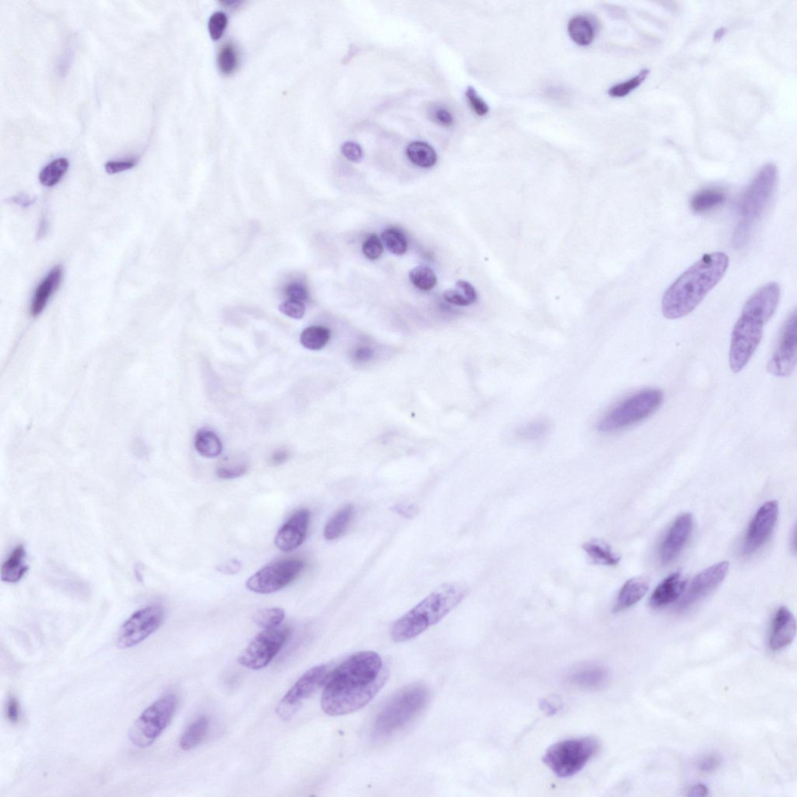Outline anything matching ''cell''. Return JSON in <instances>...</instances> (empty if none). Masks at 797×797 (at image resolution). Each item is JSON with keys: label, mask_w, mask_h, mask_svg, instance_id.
Returning <instances> with one entry per match:
<instances>
[{"label": "cell", "mask_w": 797, "mask_h": 797, "mask_svg": "<svg viewBox=\"0 0 797 797\" xmlns=\"http://www.w3.org/2000/svg\"><path fill=\"white\" fill-rule=\"evenodd\" d=\"M568 35L573 41L581 46L590 45L595 37V30L591 21L584 16L578 15L571 19L568 26Z\"/></svg>", "instance_id": "f1b7e54d"}, {"label": "cell", "mask_w": 797, "mask_h": 797, "mask_svg": "<svg viewBox=\"0 0 797 797\" xmlns=\"http://www.w3.org/2000/svg\"><path fill=\"white\" fill-rule=\"evenodd\" d=\"M6 716L8 721L12 724L18 723L21 718V705L17 698L13 696L7 699L6 705Z\"/></svg>", "instance_id": "681fc988"}, {"label": "cell", "mask_w": 797, "mask_h": 797, "mask_svg": "<svg viewBox=\"0 0 797 797\" xmlns=\"http://www.w3.org/2000/svg\"><path fill=\"white\" fill-rule=\"evenodd\" d=\"M69 160L65 158H60L53 160L48 164L39 174V181L43 186L52 187L62 180L68 170Z\"/></svg>", "instance_id": "836d02e7"}, {"label": "cell", "mask_w": 797, "mask_h": 797, "mask_svg": "<svg viewBox=\"0 0 797 797\" xmlns=\"http://www.w3.org/2000/svg\"><path fill=\"white\" fill-rule=\"evenodd\" d=\"M279 309L290 318L301 319L304 315L305 306L302 302L288 299L280 305Z\"/></svg>", "instance_id": "7bdbcfd3"}, {"label": "cell", "mask_w": 797, "mask_h": 797, "mask_svg": "<svg viewBox=\"0 0 797 797\" xmlns=\"http://www.w3.org/2000/svg\"><path fill=\"white\" fill-rule=\"evenodd\" d=\"M729 568L728 561H721L698 574L684 589L678 610L689 609L715 590L725 579Z\"/></svg>", "instance_id": "9a60e30c"}, {"label": "cell", "mask_w": 797, "mask_h": 797, "mask_svg": "<svg viewBox=\"0 0 797 797\" xmlns=\"http://www.w3.org/2000/svg\"><path fill=\"white\" fill-rule=\"evenodd\" d=\"M285 292L289 299L302 302L307 301L309 296L307 287L301 283H297V282L288 285Z\"/></svg>", "instance_id": "c3c4849f"}, {"label": "cell", "mask_w": 797, "mask_h": 797, "mask_svg": "<svg viewBox=\"0 0 797 797\" xmlns=\"http://www.w3.org/2000/svg\"><path fill=\"white\" fill-rule=\"evenodd\" d=\"M729 257L722 252L705 254L676 280L662 299L667 319L687 317L722 280L729 267Z\"/></svg>", "instance_id": "7a4b0ae2"}, {"label": "cell", "mask_w": 797, "mask_h": 797, "mask_svg": "<svg viewBox=\"0 0 797 797\" xmlns=\"http://www.w3.org/2000/svg\"><path fill=\"white\" fill-rule=\"evenodd\" d=\"M285 617V611L280 608H265L257 611L253 622L264 630L273 629L281 625Z\"/></svg>", "instance_id": "e575fe53"}, {"label": "cell", "mask_w": 797, "mask_h": 797, "mask_svg": "<svg viewBox=\"0 0 797 797\" xmlns=\"http://www.w3.org/2000/svg\"><path fill=\"white\" fill-rule=\"evenodd\" d=\"M382 238L386 248L394 255H402L407 251V239L402 233L396 229L385 230Z\"/></svg>", "instance_id": "8d00e7d4"}, {"label": "cell", "mask_w": 797, "mask_h": 797, "mask_svg": "<svg viewBox=\"0 0 797 797\" xmlns=\"http://www.w3.org/2000/svg\"><path fill=\"white\" fill-rule=\"evenodd\" d=\"M310 512L307 510L297 511L282 527L275 537L277 549L291 552L304 542L309 527Z\"/></svg>", "instance_id": "ac0fdd59"}, {"label": "cell", "mask_w": 797, "mask_h": 797, "mask_svg": "<svg viewBox=\"0 0 797 797\" xmlns=\"http://www.w3.org/2000/svg\"><path fill=\"white\" fill-rule=\"evenodd\" d=\"M392 510L394 512H396V513L400 515V516H402V517H404L405 518H407V519L413 518L414 517L416 516V515L418 513V512H419V511H418V510H418V507L415 505H412V504L397 505L395 506H393Z\"/></svg>", "instance_id": "f5cc1de1"}, {"label": "cell", "mask_w": 797, "mask_h": 797, "mask_svg": "<svg viewBox=\"0 0 797 797\" xmlns=\"http://www.w3.org/2000/svg\"><path fill=\"white\" fill-rule=\"evenodd\" d=\"M289 635V627L285 625L264 630L239 655L238 664L251 670L263 669L279 654Z\"/></svg>", "instance_id": "30bf717a"}, {"label": "cell", "mask_w": 797, "mask_h": 797, "mask_svg": "<svg viewBox=\"0 0 797 797\" xmlns=\"http://www.w3.org/2000/svg\"><path fill=\"white\" fill-rule=\"evenodd\" d=\"M407 155L410 162L422 167H431L437 162L436 152L429 144L422 141L410 143Z\"/></svg>", "instance_id": "1f68e13d"}, {"label": "cell", "mask_w": 797, "mask_h": 797, "mask_svg": "<svg viewBox=\"0 0 797 797\" xmlns=\"http://www.w3.org/2000/svg\"><path fill=\"white\" fill-rule=\"evenodd\" d=\"M12 201L16 204H18L23 207H28L34 203L33 199L26 195L15 197L12 199Z\"/></svg>", "instance_id": "6f0895ef"}, {"label": "cell", "mask_w": 797, "mask_h": 797, "mask_svg": "<svg viewBox=\"0 0 797 797\" xmlns=\"http://www.w3.org/2000/svg\"><path fill=\"white\" fill-rule=\"evenodd\" d=\"M164 618V608L159 605L148 606L135 612L120 627L117 647L127 649L139 645L159 629Z\"/></svg>", "instance_id": "7c38bea8"}, {"label": "cell", "mask_w": 797, "mask_h": 797, "mask_svg": "<svg viewBox=\"0 0 797 797\" xmlns=\"http://www.w3.org/2000/svg\"><path fill=\"white\" fill-rule=\"evenodd\" d=\"M304 568L300 559H285L269 564L248 579L246 587L253 593L269 594L292 583Z\"/></svg>", "instance_id": "8fae6325"}, {"label": "cell", "mask_w": 797, "mask_h": 797, "mask_svg": "<svg viewBox=\"0 0 797 797\" xmlns=\"http://www.w3.org/2000/svg\"><path fill=\"white\" fill-rule=\"evenodd\" d=\"M409 276L413 285L422 291H430L437 285L436 275L431 268L425 265H419L410 270Z\"/></svg>", "instance_id": "d590c367"}, {"label": "cell", "mask_w": 797, "mask_h": 797, "mask_svg": "<svg viewBox=\"0 0 797 797\" xmlns=\"http://www.w3.org/2000/svg\"><path fill=\"white\" fill-rule=\"evenodd\" d=\"M177 705L176 696L169 694L148 707L128 732L131 742L140 748H146L154 744L172 721Z\"/></svg>", "instance_id": "9c48e42d"}, {"label": "cell", "mask_w": 797, "mask_h": 797, "mask_svg": "<svg viewBox=\"0 0 797 797\" xmlns=\"http://www.w3.org/2000/svg\"><path fill=\"white\" fill-rule=\"evenodd\" d=\"M362 251L369 260H375L380 258L383 253V246L380 238L374 234L369 236L362 246Z\"/></svg>", "instance_id": "b9f144b4"}, {"label": "cell", "mask_w": 797, "mask_h": 797, "mask_svg": "<svg viewBox=\"0 0 797 797\" xmlns=\"http://www.w3.org/2000/svg\"><path fill=\"white\" fill-rule=\"evenodd\" d=\"M329 671L328 665L321 664L305 672L277 706L279 718L285 721L291 720L304 701L323 686Z\"/></svg>", "instance_id": "4fadbf2b"}, {"label": "cell", "mask_w": 797, "mask_h": 797, "mask_svg": "<svg viewBox=\"0 0 797 797\" xmlns=\"http://www.w3.org/2000/svg\"><path fill=\"white\" fill-rule=\"evenodd\" d=\"M797 361V323L794 310L781 330L776 348L767 364L768 372L785 378L794 371Z\"/></svg>", "instance_id": "5bb4252c"}, {"label": "cell", "mask_w": 797, "mask_h": 797, "mask_svg": "<svg viewBox=\"0 0 797 797\" xmlns=\"http://www.w3.org/2000/svg\"><path fill=\"white\" fill-rule=\"evenodd\" d=\"M599 747L598 740L592 737L562 740L547 749L543 761L558 777L569 778L583 769Z\"/></svg>", "instance_id": "ba28073f"}, {"label": "cell", "mask_w": 797, "mask_h": 797, "mask_svg": "<svg viewBox=\"0 0 797 797\" xmlns=\"http://www.w3.org/2000/svg\"><path fill=\"white\" fill-rule=\"evenodd\" d=\"M45 229H46V224H45V221L44 220V221H42L41 225H40L39 234L38 235L42 236V235L45 234Z\"/></svg>", "instance_id": "94428289"}, {"label": "cell", "mask_w": 797, "mask_h": 797, "mask_svg": "<svg viewBox=\"0 0 797 797\" xmlns=\"http://www.w3.org/2000/svg\"><path fill=\"white\" fill-rule=\"evenodd\" d=\"M228 26V18L222 12L214 13L209 21V32H210L211 37L216 41L219 40L224 35L225 30Z\"/></svg>", "instance_id": "60d3db41"}, {"label": "cell", "mask_w": 797, "mask_h": 797, "mask_svg": "<svg viewBox=\"0 0 797 797\" xmlns=\"http://www.w3.org/2000/svg\"><path fill=\"white\" fill-rule=\"evenodd\" d=\"M722 763V759L720 756L716 754L706 755L703 759H700L698 762V768L699 771L710 774L715 770L718 769Z\"/></svg>", "instance_id": "f907efd6"}, {"label": "cell", "mask_w": 797, "mask_h": 797, "mask_svg": "<svg viewBox=\"0 0 797 797\" xmlns=\"http://www.w3.org/2000/svg\"><path fill=\"white\" fill-rule=\"evenodd\" d=\"M466 98L471 104L473 110L480 116H485L488 114L489 107L484 100L478 94L474 88L469 87L466 92Z\"/></svg>", "instance_id": "f6af8a7d"}, {"label": "cell", "mask_w": 797, "mask_h": 797, "mask_svg": "<svg viewBox=\"0 0 797 797\" xmlns=\"http://www.w3.org/2000/svg\"><path fill=\"white\" fill-rule=\"evenodd\" d=\"M608 672L599 666L588 665L577 668L570 674L568 681L573 686L584 689H597L605 686Z\"/></svg>", "instance_id": "7402d4cb"}, {"label": "cell", "mask_w": 797, "mask_h": 797, "mask_svg": "<svg viewBox=\"0 0 797 797\" xmlns=\"http://www.w3.org/2000/svg\"><path fill=\"white\" fill-rule=\"evenodd\" d=\"M583 549L595 565L613 566L621 561L611 546L599 539H590L583 545Z\"/></svg>", "instance_id": "484cf974"}, {"label": "cell", "mask_w": 797, "mask_h": 797, "mask_svg": "<svg viewBox=\"0 0 797 797\" xmlns=\"http://www.w3.org/2000/svg\"><path fill=\"white\" fill-rule=\"evenodd\" d=\"M429 691L421 683L407 686L394 695L378 713L373 727L376 737H385L404 728L424 708Z\"/></svg>", "instance_id": "8992f818"}, {"label": "cell", "mask_w": 797, "mask_h": 797, "mask_svg": "<svg viewBox=\"0 0 797 797\" xmlns=\"http://www.w3.org/2000/svg\"><path fill=\"white\" fill-rule=\"evenodd\" d=\"M372 356H373L372 351L370 350L369 348H360L356 351V354H354V356H356V358L358 361L368 360L370 358L372 357Z\"/></svg>", "instance_id": "680465c9"}, {"label": "cell", "mask_w": 797, "mask_h": 797, "mask_svg": "<svg viewBox=\"0 0 797 797\" xmlns=\"http://www.w3.org/2000/svg\"><path fill=\"white\" fill-rule=\"evenodd\" d=\"M248 471L246 463H238L221 466L216 471V475L221 479H234L243 476Z\"/></svg>", "instance_id": "ee69618b"}, {"label": "cell", "mask_w": 797, "mask_h": 797, "mask_svg": "<svg viewBox=\"0 0 797 797\" xmlns=\"http://www.w3.org/2000/svg\"><path fill=\"white\" fill-rule=\"evenodd\" d=\"M708 794V788L707 786L702 784H698L692 787L689 791V796L692 797H703Z\"/></svg>", "instance_id": "9f6ffc18"}, {"label": "cell", "mask_w": 797, "mask_h": 797, "mask_svg": "<svg viewBox=\"0 0 797 797\" xmlns=\"http://www.w3.org/2000/svg\"><path fill=\"white\" fill-rule=\"evenodd\" d=\"M136 163H138V160L135 158L110 160L104 165V168L109 174H116L130 170L136 166Z\"/></svg>", "instance_id": "bcb514c9"}, {"label": "cell", "mask_w": 797, "mask_h": 797, "mask_svg": "<svg viewBox=\"0 0 797 797\" xmlns=\"http://www.w3.org/2000/svg\"><path fill=\"white\" fill-rule=\"evenodd\" d=\"M388 674L382 657L375 652L352 654L328 672L323 684L321 710L331 716L360 710L383 688Z\"/></svg>", "instance_id": "6da1fadb"}, {"label": "cell", "mask_w": 797, "mask_h": 797, "mask_svg": "<svg viewBox=\"0 0 797 797\" xmlns=\"http://www.w3.org/2000/svg\"><path fill=\"white\" fill-rule=\"evenodd\" d=\"M28 570L26 563V550L23 544L18 545L3 564L1 579L8 583H17L26 576Z\"/></svg>", "instance_id": "cb8c5ba5"}, {"label": "cell", "mask_w": 797, "mask_h": 797, "mask_svg": "<svg viewBox=\"0 0 797 797\" xmlns=\"http://www.w3.org/2000/svg\"><path fill=\"white\" fill-rule=\"evenodd\" d=\"M331 336L330 330L324 326H313L304 329L300 341L303 347L311 351L323 349Z\"/></svg>", "instance_id": "d6a6232c"}, {"label": "cell", "mask_w": 797, "mask_h": 797, "mask_svg": "<svg viewBox=\"0 0 797 797\" xmlns=\"http://www.w3.org/2000/svg\"><path fill=\"white\" fill-rule=\"evenodd\" d=\"M776 282L764 285L749 297L732 329L729 353L732 372H742L762 341L764 326L774 317L780 299Z\"/></svg>", "instance_id": "3957f363"}, {"label": "cell", "mask_w": 797, "mask_h": 797, "mask_svg": "<svg viewBox=\"0 0 797 797\" xmlns=\"http://www.w3.org/2000/svg\"><path fill=\"white\" fill-rule=\"evenodd\" d=\"M796 634V622L792 612L786 607L780 608L772 622L769 638L771 650L779 651L790 646Z\"/></svg>", "instance_id": "d6986e66"}, {"label": "cell", "mask_w": 797, "mask_h": 797, "mask_svg": "<svg viewBox=\"0 0 797 797\" xmlns=\"http://www.w3.org/2000/svg\"><path fill=\"white\" fill-rule=\"evenodd\" d=\"M62 279V269L60 265L54 268L37 287L31 304V314L38 317L41 314L57 291Z\"/></svg>", "instance_id": "44dd1931"}, {"label": "cell", "mask_w": 797, "mask_h": 797, "mask_svg": "<svg viewBox=\"0 0 797 797\" xmlns=\"http://www.w3.org/2000/svg\"><path fill=\"white\" fill-rule=\"evenodd\" d=\"M341 152L343 156L352 163H360L363 158V150L357 143L346 142L342 145Z\"/></svg>", "instance_id": "7dc6e473"}, {"label": "cell", "mask_w": 797, "mask_h": 797, "mask_svg": "<svg viewBox=\"0 0 797 797\" xmlns=\"http://www.w3.org/2000/svg\"><path fill=\"white\" fill-rule=\"evenodd\" d=\"M195 448L201 456L215 458L222 453L223 446L221 439L214 432L201 429L196 434Z\"/></svg>", "instance_id": "4dcf8cb0"}, {"label": "cell", "mask_w": 797, "mask_h": 797, "mask_svg": "<svg viewBox=\"0 0 797 797\" xmlns=\"http://www.w3.org/2000/svg\"><path fill=\"white\" fill-rule=\"evenodd\" d=\"M468 587L462 583H446L418 603L394 624L392 638L397 642L412 640L439 623L465 599Z\"/></svg>", "instance_id": "277c9868"}, {"label": "cell", "mask_w": 797, "mask_h": 797, "mask_svg": "<svg viewBox=\"0 0 797 797\" xmlns=\"http://www.w3.org/2000/svg\"><path fill=\"white\" fill-rule=\"evenodd\" d=\"M217 64L223 75H230L235 72L238 66V55L236 48L230 44L223 46L217 57Z\"/></svg>", "instance_id": "74e56055"}, {"label": "cell", "mask_w": 797, "mask_h": 797, "mask_svg": "<svg viewBox=\"0 0 797 797\" xmlns=\"http://www.w3.org/2000/svg\"><path fill=\"white\" fill-rule=\"evenodd\" d=\"M354 516V506L347 505L338 511L329 520L324 529V537L328 541H334L343 536L348 530Z\"/></svg>", "instance_id": "4316f807"}, {"label": "cell", "mask_w": 797, "mask_h": 797, "mask_svg": "<svg viewBox=\"0 0 797 797\" xmlns=\"http://www.w3.org/2000/svg\"><path fill=\"white\" fill-rule=\"evenodd\" d=\"M241 567H243V565H241V563L238 560L232 559L216 566V569L222 574L232 576L239 573Z\"/></svg>", "instance_id": "816d5d0a"}, {"label": "cell", "mask_w": 797, "mask_h": 797, "mask_svg": "<svg viewBox=\"0 0 797 797\" xmlns=\"http://www.w3.org/2000/svg\"><path fill=\"white\" fill-rule=\"evenodd\" d=\"M779 517V503L769 501L756 512L747 531L743 553L751 555L762 549L774 532Z\"/></svg>", "instance_id": "2e32d148"}, {"label": "cell", "mask_w": 797, "mask_h": 797, "mask_svg": "<svg viewBox=\"0 0 797 797\" xmlns=\"http://www.w3.org/2000/svg\"><path fill=\"white\" fill-rule=\"evenodd\" d=\"M549 430V424L545 421H535L522 427L518 436L527 440H535L545 436Z\"/></svg>", "instance_id": "ab89813d"}, {"label": "cell", "mask_w": 797, "mask_h": 797, "mask_svg": "<svg viewBox=\"0 0 797 797\" xmlns=\"http://www.w3.org/2000/svg\"><path fill=\"white\" fill-rule=\"evenodd\" d=\"M289 457V451L286 449H281L276 451V452L272 455L270 462L273 465L278 466L285 463Z\"/></svg>", "instance_id": "11a10c76"}, {"label": "cell", "mask_w": 797, "mask_h": 797, "mask_svg": "<svg viewBox=\"0 0 797 797\" xmlns=\"http://www.w3.org/2000/svg\"><path fill=\"white\" fill-rule=\"evenodd\" d=\"M664 393L649 388L632 394L602 418L598 429L603 433H614L645 421L662 406Z\"/></svg>", "instance_id": "52a82bcc"}, {"label": "cell", "mask_w": 797, "mask_h": 797, "mask_svg": "<svg viewBox=\"0 0 797 797\" xmlns=\"http://www.w3.org/2000/svg\"><path fill=\"white\" fill-rule=\"evenodd\" d=\"M434 119L442 126H449L454 123V117L445 109H437L434 111Z\"/></svg>", "instance_id": "db71d44e"}, {"label": "cell", "mask_w": 797, "mask_h": 797, "mask_svg": "<svg viewBox=\"0 0 797 797\" xmlns=\"http://www.w3.org/2000/svg\"><path fill=\"white\" fill-rule=\"evenodd\" d=\"M649 74L648 69L642 70L638 75L610 88L608 94L613 98H623L639 87Z\"/></svg>", "instance_id": "f35d334b"}, {"label": "cell", "mask_w": 797, "mask_h": 797, "mask_svg": "<svg viewBox=\"0 0 797 797\" xmlns=\"http://www.w3.org/2000/svg\"><path fill=\"white\" fill-rule=\"evenodd\" d=\"M208 730L209 721L206 716H202V718H199L192 722L180 738V747L181 749L185 752L194 749L204 742Z\"/></svg>", "instance_id": "83f0119b"}, {"label": "cell", "mask_w": 797, "mask_h": 797, "mask_svg": "<svg viewBox=\"0 0 797 797\" xmlns=\"http://www.w3.org/2000/svg\"><path fill=\"white\" fill-rule=\"evenodd\" d=\"M693 527V517L691 513H683L675 520L660 546L659 559L664 565L678 556L689 541Z\"/></svg>", "instance_id": "e0dca14e"}, {"label": "cell", "mask_w": 797, "mask_h": 797, "mask_svg": "<svg viewBox=\"0 0 797 797\" xmlns=\"http://www.w3.org/2000/svg\"><path fill=\"white\" fill-rule=\"evenodd\" d=\"M444 299L458 306H469L478 301L476 290L468 281L458 280L444 294Z\"/></svg>", "instance_id": "f546056e"}, {"label": "cell", "mask_w": 797, "mask_h": 797, "mask_svg": "<svg viewBox=\"0 0 797 797\" xmlns=\"http://www.w3.org/2000/svg\"><path fill=\"white\" fill-rule=\"evenodd\" d=\"M726 33H727V28H721L718 29V31H716L715 32L714 41L715 42H719L720 40H721L724 37V35H726Z\"/></svg>", "instance_id": "91938a15"}, {"label": "cell", "mask_w": 797, "mask_h": 797, "mask_svg": "<svg viewBox=\"0 0 797 797\" xmlns=\"http://www.w3.org/2000/svg\"><path fill=\"white\" fill-rule=\"evenodd\" d=\"M686 587V581L680 573L671 574L656 588L650 598V606L660 608L671 605L681 597Z\"/></svg>", "instance_id": "ffe728a7"}, {"label": "cell", "mask_w": 797, "mask_h": 797, "mask_svg": "<svg viewBox=\"0 0 797 797\" xmlns=\"http://www.w3.org/2000/svg\"><path fill=\"white\" fill-rule=\"evenodd\" d=\"M649 587L646 578L634 577L627 581L619 592L615 611H622L636 605L645 597Z\"/></svg>", "instance_id": "603a6c76"}, {"label": "cell", "mask_w": 797, "mask_h": 797, "mask_svg": "<svg viewBox=\"0 0 797 797\" xmlns=\"http://www.w3.org/2000/svg\"><path fill=\"white\" fill-rule=\"evenodd\" d=\"M777 180L776 166L768 164L757 174L744 192L739 204V220L732 234V245L736 248H742L751 239L770 205Z\"/></svg>", "instance_id": "5b68a950"}, {"label": "cell", "mask_w": 797, "mask_h": 797, "mask_svg": "<svg viewBox=\"0 0 797 797\" xmlns=\"http://www.w3.org/2000/svg\"><path fill=\"white\" fill-rule=\"evenodd\" d=\"M727 199L726 192L718 188H708L700 190L692 197L691 208L698 214L710 212L720 207Z\"/></svg>", "instance_id": "d4e9b609"}]
</instances>
